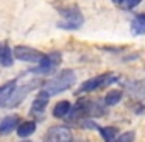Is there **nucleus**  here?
Wrapping results in <instances>:
<instances>
[{"label": "nucleus", "mask_w": 145, "mask_h": 142, "mask_svg": "<svg viewBox=\"0 0 145 142\" xmlns=\"http://www.w3.org/2000/svg\"><path fill=\"white\" fill-rule=\"evenodd\" d=\"M121 98H123V93H121V91H111V93L106 94L104 105H106V106H114V105H118V103L121 101Z\"/></svg>", "instance_id": "16"}, {"label": "nucleus", "mask_w": 145, "mask_h": 142, "mask_svg": "<svg viewBox=\"0 0 145 142\" xmlns=\"http://www.w3.org/2000/svg\"><path fill=\"white\" fill-rule=\"evenodd\" d=\"M113 2H114V4H123L125 0H113Z\"/></svg>", "instance_id": "19"}, {"label": "nucleus", "mask_w": 145, "mask_h": 142, "mask_svg": "<svg viewBox=\"0 0 145 142\" xmlns=\"http://www.w3.org/2000/svg\"><path fill=\"white\" fill-rule=\"evenodd\" d=\"M116 82V77L111 76V74H103V76H97L94 79H89L86 81L80 87H79V94H84V93H91V91H96L99 87H106L109 84Z\"/></svg>", "instance_id": "5"}, {"label": "nucleus", "mask_w": 145, "mask_h": 142, "mask_svg": "<svg viewBox=\"0 0 145 142\" xmlns=\"http://www.w3.org/2000/svg\"><path fill=\"white\" fill-rule=\"evenodd\" d=\"M34 86H36L34 82H31V84H24V86H17V87L12 91V94L4 101V105L0 106V108H16L17 105H21V103L26 99V96L31 93V89H33Z\"/></svg>", "instance_id": "6"}, {"label": "nucleus", "mask_w": 145, "mask_h": 142, "mask_svg": "<svg viewBox=\"0 0 145 142\" xmlns=\"http://www.w3.org/2000/svg\"><path fill=\"white\" fill-rule=\"evenodd\" d=\"M22 142H29V140H22Z\"/></svg>", "instance_id": "20"}, {"label": "nucleus", "mask_w": 145, "mask_h": 142, "mask_svg": "<svg viewBox=\"0 0 145 142\" xmlns=\"http://www.w3.org/2000/svg\"><path fill=\"white\" fill-rule=\"evenodd\" d=\"M60 62H61V55L58 51H51V53H48V55L43 57V60L38 63V67L31 68V72H36V74H50V72H53V70L60 65Z\"/></svg>", "instance_id": "4"}, {"label": "nucleus", "mask_w": 145, "mask_h": 142, "mask_svg": "<svg viewBox=\"0 0 145 142\" xmlns=\"http://www.w3.org/2000/svg\"><path fill=\"white\" fill-rule=\"evenodd\" d=\"M12 63H14V50L9 46V43L2 41L0 43V65L10 67Z\"/></svg>", "instance_id": "10"}, {"label": "nucleus", "mask_w": 145, "mask_h": 142, "mask_svg": "<svg viewBox=\"0 0 145 142\" xmlns=\"http://www.w3.org/2000/svg\"><path fill=\"white\" fill-rule=\"evenodd\" d=\"M43 53L34 50V48H29V46H16L14 48V58L21 60V62H41L43 60Z\"/></svg>", "instance_id": "7"}, {"label": "nucleus", "mask_w": 145, "mask_h": 142, "mask_svg": "<svg viewBox=\"0 0 145 142\" xmlns=\"http://www.w3.org/2000/svg\"><path fill=\"white\" fill-rule=\"evenodd\" d=\"M135 140V132H125L121 135H118V139L114 142H133Z\"/></svg>", "instance_id": "17"}, {"label": "nucleus", "mask_w": 145, "mask_h": 142, "mask_svg": "<svg viewBox=\"0 0 145 142\" xmlns=\"http://www.w3.org/2000/svg\"><path fill=\"white\" fill-rule=\"evenodd\" d=\"M70 111H72V105H70L68 101H60V103H56V106L53 108V116H56V118H65V116L70 115Z\"/></svg>", "instance_id": "12"}, {"label": "nucleus", "mask_w": 145, "mask_h": 142, "mask_svg": "<svg viewBox=\"0 0 145 142\" xmlns=\"http://www.w3.org/2000/svg\"><path fill=\"white\" fill-rule=\"evenodd\" d=\"M48 101H50V94H48L44 89H41V91L36 94L34 101H33L31 115H41V113L46 110V106H48Z\"/></svg>", "instance_id": "8"}, {"label": "nucleus", "mask_w": 145, "mask_h": 142, "mask_svg": "<svg viewBox=\"0 0 145 142\" xmlns=\"http://www.w3.org/2000/svg\"><path fill=\"white\" fill-rule=\"evenodd\" d=\"M44 142H74V133L65 125H53L48 128Z\"/></svg>", "instance_id": "3"}, {"label": "nucleus", "mask_w": 145, "mask_h": 142, "mask_svg": "<svg viewBox=\"0 0 145 142\" xmlns=\"http://www.w3.org/2000/svg\"><path fill=\"white\" fill-rule=\"evenodd\" d=\"M131 34H135V36L145 34V14H138L137 17H133V21H131Z\"/></svg>", "instance_id": "11"}, {"label": "nucleus", "mask_w": 145, "mask_h": 142, "mask_svg": "<svg viewBox=\"0 0 145 142\" xmlns=\"http://www.w3.org/2000/svg\"><path fill=\"white\" fill-rule=\"evenodd\" d=\"M74 84H75V72L70 68H65L61 72H58L53 79L44 82V91L50 96H53V94H60V93L70 89Z\"/></svg>", "instance_id": "1"}, {"label": "nucleus", "mask_w": 145, "mask_h": 142, "mask_svg": "<svg viewBox=\"0 0 145 142\" xmlns=\"http://www.w3.org/2000/svg\"><path fill=\"white\" fill-rule=\"evenodd\" d=\"M17 87V81L16 79H12L10 82H5L4 86H0V106L4 105V101L12 94V91Z\"/></svg>", "instance_id": "13"}, {"label": "nucleus", "mask_w": 145, "mask_h": 142, "mask_svg": "<svg viewBox=\"0 0 145 142\" xmlns=\"http://www.w3.org/2000/svg\"><path fill=\"white\" fill-rule=\"evenodd\" d=\"M99 132L106 142H114L118 139V130L114 127H103V128H99Z\"/></svg>", "instance_id": "15"}, {"label": "nucleus", "mask_w": 145, "mask_h": 142, "mask_svg": "<svg viewBox=\"0 0 145 142\" xmlns=\"http://www.w3.org/2000/svg\"><path fill=\"white\" fill-rule=\"evenodd\" d=\"M19 128V116L17 115H9L0 120V135H7Z\"/></svg>", "instance_id": "9"}, {"label": "nucleus", "mask_w": 145, "mask_h": 142, "mask_svg": "<svg viewBox=\"0 0 145 142\" xmlns=\"http://www.w3.org/2000/svg\"><path fill=\"white\" fill-rule=\"evenodd\" d=\"M61 21L58 22V28L61 29H79L84 24V16L79 9H61Z\"/></svg>", "instance_id": "2"}, {"label": "nucleus", "mask_w": 145, "mask_h": 142, "mask_svg": "<svg viewBox=\"0 0 145 142\" xmlns=\"http://www.w3.org/2000/svg\"><path fill=\"white\" fill-rule=\"evenodd\" d=\"M34 130H36V122H22L17 128V135L21 139H26V137L33 135Z\"/></svg>", "instance_id": "14"}, {"label": "nucleus", "mask_w": 145, "mask_h": 142, "mask_svg": "<svg viewBox=\"0 0 145 142\" xmlns=\"http://www.w3.org/2000/svg\"><path fill=\"white\" fill-rule=\"evenodd\" d=\"M140 2H142V0H125V2H123V7H125L126 11H130V9H133V7H137Z\"/></svg>", "instance_id": "18"}]
</instances>
